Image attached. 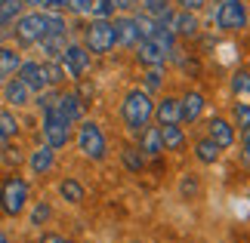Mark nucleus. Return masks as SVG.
<instances>
[{
	"instance_id": "37998d69",
	"label": "nucleus",
	"mask_w": 250,
	"mask_h": 243,
	"mask_svg": "<svg viewBox=\"0 0 250 243\" xmlns=\"http://www.w3.org/2000/svg\"><path fill=\"white\" fill-rule=\"evenodd\" d=\"M22 3H31V6H41L43 0H22Z\"/></svg>"
},
{
	"instance_id": "f704fd0d",
	"label": "nucleus",
	"mask_w": 250,
	"mask_h": 243,
	"mask_svg": "<svg viewBox=\"0 0 250 243\" xmlns=\"http://www.w3.org/2000/svg\"><path fill=\"white\" fill-rule=\"evenodd\" d=\"M232 90H235V93H241V95L250 93V74H247V71H238V74L232 77Z\"/></svg>"
},
{
	"instance_id": "aec40b11",
	"label": "nucleus",
	"mask_w": 250,
	"mask_h": 243,
	"mask_svg": "<svg viewBox=\"0 0 250 243\" xmlns=\"http://www.w3.org/2000/svg\"><path fill=\"white\" fill-rule=\"evenodd\" d=\"M158 130H161V145H164V151H179L182 145H186L182 126H158Z\"/></svg>"
},
{
	"instance_id": "ea45409f",
	"label": "nucleus",
	"mask_w": 250,
	"mask_h": 243,
	"mask_svg": "<svg viewBox=\"0 0 250 243\" xmlns=\"http://www.w3.org/2000/svg\"><path fill=\"white\" fill-rule=\"evenodd\" d=\"M41 6H46V9H68V0H43Z\"/></svg>"
},
{
	"instance_id": "6ab92c4d",
	"label": "nucleus",
	"mask_w": 250,
	"mask_h": 243,
	"mask_svg": "<svg viewBox=\"0 0 250 243\" xmlns=\"http://www.w3.org/2000/svg\"><path fill=\"white\" fill-rule=\"evenodd\" d=\"M28 167H31L34 176H43V172H50V167H53V148H50V145H43V148L31 151V157H28Z\"/></svg>"
},
{
	"instance_id": "2eb2a0df",
	"label": "nucleus",
	"mask_w": 250,
	"mask_h": 243,
	"mask_svg": "<svg viewBox=\"0 0 250 243\" xmlns=\"http://www.w3.org/2000/svg\"><path fill=\"white\" fill-rule=\"evenodd\" d=\"M155 117L161 126H179L182 123V111H179V99H164L155 105Z\"/></svg>"
},
{
	"instance_id": "9d476101",
	"label": "nucleus",
	"mask_w": 250,
	"mask_h": 243,
	"mask_svg": "<svg viewBox=\"0 0 250 243\" xmlns=\"http://www.w3.org/2000/svg\"><path fill=\"white\" fill-rule=\"evenodd\" d=\"M16 74H19V80H22L31 93H43L46 86H50V83H46V74H43V65L41 62H22Z\"/></svg>"
},
{
	"instance_id": "c9c22d12",
	"label": "nucleus",
	"mask_w": 250,
	"mask_h": 243,
	"mask_svg": "<svg viewBox=\"0 0 250 243\" xmlns=\"http://www.w3.org/2000/svg\"><path fill=\"white\" fill-rule=\"evenodd\" d=\"M68 9H71V13H78V16H90L93 0H68Z\"/></svg>"
},
{
	"instance_id": "4c0bfd02",
	"label": "nucleus",
	"mask_w": 250,
	"mask_h": 243,
	"mask_svg": "<svg viewBox=\"0 0 250 243\" xmlns=\"http://www.w3.org/2000/svg\"><path fill=\"white\" fill-rule=\"evenodd\" d=\"M111 3H114V9H124V13H127V9L139 6V0H111Z\"/></svg>"
},
{
	"instance_id": "393cba45",
	"label": "nucleus",
	"mask_w": 250,
	"mask_h": 243,
	"mask_svg": "<svg viewBox=\"0 0 250 243\" xmlns=\"http://www.w3.org/2000/svg\"><path fill=\"white\" fill-rule=\"evenodd\" d=\"M59 194H62V200H68V203H81L83 200V185L78 179H65L59 185Z\"/></svg>"
},
{
	"instance_id": "412c9836",
	"label": "nucleus",
	"mask_w": 250,
	"mask_h": 243,
	"mask_svg": "<svg viewBox=\"0 0 250 243\" xmlns=\"http://www.w3.org/2000/svg\"><path fill=\"white\" fill-rule=\"evenodd\" d=\"M65 34H43L41 37V50L50 56V59H62V53H65Z\"/></svg>"
},
{
	"instance_id": "9b49d317",
	"label": "nucleus",
	"mask_w": 250,
	"mask_h": 243,
	"mask_svg": "<svg viewBox=\"0 0 250 243\" xmlns=\"http://www.w3.org/2000/svg\"><path fill=\"white\" fill-rule=\"evenodd\" d=\"M111 28H114V43H121V46H136L139 43V31H136L133 16H114Z\"/></svg>"
},
{
	"instance_id": "a19ab883",
	"label": "nucleus",
	"mask_w": 250,
	"mask_h": 243,
	"mask_svg": "<svg viewBox=\"0 0 250 243\" xmlns=\"http://www.w3.org/2000/svg\"><path fill=\"white\" fill-rule=\"evenodd\" d=\"M41 243H71V240L68 237H59V234H43Z\"/></svg>"
},
{
	"instance_id": "79ce46f5",
	"label": "nucleus",
	"mask_w": 250,
	"mask_h": 243,
	"mask_svg": "<svg viewBox=\"0 0 250 243\" xmlns=\"http://www.w3.org/2000/svg\"><path fill=\"white\" fill-rule=\"evenodd\" d=\"M241 148H244V157L250 160V130H244V142H241Z\"/></svg>"
},
{
	"instance_id": "2f4dec72",
	"label": "nucleus",
	"mask_w": 250,
	"mask_h": 243,
	"mask_svg": "<svg viewBox=\"0 0 250 243\" xmlns=\"http://www.w3.org/2000/svg\"><path fill=\"white\" fill-rule=\"evenodd\" d=\"M142 9H146L148 16H161L164 13V9H170V0H142Z\"/></svg>"
},
{
	"instance_id": "dca6fc26",
	"label": "nucleus",
	"mask_w": 250,
	"mask_h": 243,
	"mask_svg": "<svg viewBox=\"0 0 250 243\" xmlns=\"http://www.w3.org/2000/svg\"><path fill=\"white\" fill-rule=\"evenodd\" d=\"M179 111H182V120H186V123H195L201 117V111H204V95H201L198 90L186 93L179 99Z\"/></svg>"
},
{
	"instance_id": "39448f33",
	"label": "nucleus",
	"mask_w": 250,
	"mask_h": 243,
	"mask_svg": "<svg viewBox=\"0 0 250 243\" xmlns=\"http://www.w3.org/2000/svg\"><path fill=\"white\" fill-rule=\"evenodd\" d=\"M13 34H16V40L22 46L41 43V37L46 34V13H25V16H19Z\"/></svg>"
},
{
	"instance_id": "f257e3e1",
	"label": "nucleus",
	"mask_w": 250,
	"mask_h": 243,
	"mask_svg": "<svg viewBox=\"0 0 250 243\" xmlns=\"http://www.w3.org/2000/svg\"><path fill=\"white\" fill-rule=\"evenodd\" d=\"M121 117L130 126V132H142L148 126V120L155 117V102L146 90H133L127 93V99L121 105Z\"/></svg>"
},
{
	"instance_id": "423d86ee",
	"label": "nucleus",
	"mask_w": 250,
	"mask_h": 243,
	"mask_svg": "<svg viewBox=\"0 0 250 243\" xmlns=\"http://www.w3.org/2000/svg\"><path fill=\"white\" fill-rule=\"evenodd\" d=\"M78 148H81L83 157H90V160H102L105 157V135L99 130V123L83 120L78 126Z\"/></svg>"
},
{
	"instance_id": "c756f323",
	"label": "nucleus",
	"mask_w": 250,
	"mask_h": 243,
	"mask_svg": "<svg viewBox=\"0 0 250 243\" xmlns=\"http://www.w3.org/2000/svg\"><path fill=\"white\" fill-rule=\"evenodd\" d=\"M111 13H114V3H111V0H93L90 16H96V19H108Z\"/></svg>"
},
{
	"instance_id": "6e6552de",
	"label": "nucleus",
	"mask_w": 250,
	"mask_h": 243,
	"mask_svg": "<svg viewBox=\"0 0 250 243\" xmlns=\"http://www.w3.org/2000/svg\"><path fill=\"white\" fill-rule=\"evenodd\" d=\"M62 68L68 77H83L86 71H90V53H86V46H78V43H68L62 53Z\"/></svg>"
},
{
	"instance_id": "c85d7f7f",
	"label": "nucleus",
	"mask_w": 250,
	"mask_h": 243,
	"mask_svg": "<svg viewBox=\"0 0 250 243\" xmlns=\"http://www.w3.org/2000/svg\"><path fill=\"white\" fill-rule=\"evenodd\" d=\"M0 132H3L6 139H13V135L19 132V120L9 111H0Z\"/></svg>"
},
{
	"instance_id": "f8f14e48",
	"label": "nucleus",
	"mask_w": 250,
	"mask_h": 243,
	"mask_svg": "<svg viewBox=\"0 0 250 243\" xmlns=\"http://www.w3.org/2000/svg\"><path fill=\"white\" fill-rule=\"evenodd\" d=\"M31 90L19 80V77H13V80H3V99H6V105H13V108H22V105H28L31 102Z\"/></svg>"
},
{
	"instance_id": "58836bf2",
	"label": "nucleus",
	"mask_w": 250,
	"mask_h": 243,
	"mask_svg": "<svg viewBox=\"0 0 250 243\" xmlns=\"http://www.w3.org/2000/svg\"><path fill=\"white\" fill-rule=\"evenodd\" d=\"M182 9H188V13H198L201 6H204V0H179Z\"/></svg>"
},
{
	"instance_id": "b1692460",
	"label": "nucleus",
	"mask_w": 250,
	"mask_h": 243,
	"mask_svg": "<svg viewBox=\"0 0 250 243\" xmlns=\"http://www.w3.org/2000/svg\"><path fill=\"white\" fill-rule=\"evenodd\" d=\"M133 22H136V31H139V40H151L158 31V19L148 16V13H136L133 16Z\"/></svg>"
},
{
	"instance_id": "a211bd4d",
	"label": "nucleus",
	"mask_w": 250,
	"mask_h": 243,
	"mask_svg": "<svg viewBox=\"0 0 250 243\" xmlns=\"http://www.w3.org/2000/svg\"><path fill=\"white\" fill-rule=\"evenodd\" d=\"M56 108H59V114L65 120H81V114H83V102L78 99V95L74 93H65V95H59V99H56Z\"/></svg>"
},
{
	"instance_id": "7ed1b4c3",
	"label": "nucleus",
	"mask_w": 250,
	"mask_h": 243,
	"mask_svg": "<svg viewBox=\"0 0 250 243\" xmlns=\"http://www.w3.org/2000/svg\"><path fill=\"white\" fill-rule=\"evenodd\" d=\"M25 206H28V182L19 176H9L0 185V209L6 216H19Z\"/></svg>"
},
{
	"instance_id": "72a5a7b5",
	"label": "nucleus",
	"mask_w": 250,
	"mask_h": 243,
	"mask_svg": "<svg viewBox=\"0 0 250 243\" xmlns=\"http://www.w3.org/2000/svg\"><path fill=\"white\" fill-rule=\"evenodd\" d=\"M161 83H164V71H161V68H148V74H146V93L148 90H158Z\"/></svg>"
},
{
	"instance_id": "a878e982",
	"label": "nucleus",
	"mask_w": 250,
	"mask_h": 243,
	"mask_svg": "<svg viewBox=\"0 0 250 243\" xmlns=\"http://www.w3.org/2000/svg\"><path fill=\"white\" fill-rule=\"evenodd\" d=\"M22 0H0V25H9L22 16Z\"/></svg>"
},
{
	"instance_id": "0eeeda50",
	"label": "nucleus",
	"mask_w": 250,
	"mask_h": 243,
	"mask_svg": "<svg viewBox=\"0 0 250 243\" xmlns=\"http://www.w3.org/2000/svg\"><path fill=\"white\" fill-rule=\"evenodd\" d=\"M247 25V3L244 0H223L216 6V28L219 31H241Z\"/></svg>"
},
{
	"instance_id": "bb28decb",
	"label": "nucleus",
	"mask_w": 250,
	"mask_h": 243,
	"mask_svg": "<svg viewBox=\"0 0 250 243\" xmlns=\"http://www.w3.org/2000/svg\"><path fill=\"white\" fill-rule=\"evenodd\" d=\"M43 74H46V83H50V86L65 83V68H62V62H56V59L43 65Z\"/></svg>"
},
{
	"instance_id": "cd10ccee",
	"label": "nucleus",
	"mask_w": 250,
	"mask_h": 243,
	"mask_svg": "<svg viewBox=\"0 0 250 243\" xmlns=\"http://www.w3.org/2000/svg\"><path fill=\"white\" fill-rule=\"evenodd\" d=\"M46 34H68V25L59 13H46Z\"/></svg>"
},
{
	"instance_id": "c03bdc74",
	"label": "nucleus",
	"mask_w": 250,
	"mask_h": 243,
	"mask_svg": "<svg viewBox=\"0 0 250 243\" xmlns=\"http://www.w3.org/2000/svg\"><path fill=\"white\" fill-rule=\"evenodd\" d=\"M0 243H13V240H9V237L3 234V231H0Z\"/></svg>"
},
{
	"instance_id": "20e7f679",
	"label": "nucleus",
	"mask_w": 250,
	"mask_h": 243,
	"mask_svg": "<svg viewBox=\"0 0 250 243\" xmlns=\"http://www.w3.org/2000/svg\"><path fill=\"white\" fill-rule=\"evenodd\" d=\"M83 43H86V53H96V56H105L114 46V28H111V19H93L83 31Z\"/></svg>"
},
{
	"instance_id": "e433bc0d",
	"label": "nucleus",
	"mask_w": 250,
	"mask_h": 243,
	"mask_svg": "<svg viewBox=\"0 0 250 243\" xmlns=\"http://www.w3.org/2000/svg\"><path fill=\"white\" fill-rule=\"evenodd\" d=\"M46 219H50V206H46V203H37L34 212H31V222H34V225H41V222H46Z\"/></svg>"
},
{
	"instance_id": "4468645a",
	"label": "nucleus",
	"mask_w": 250,
	"mask_h": 243,
	"mask_svg": "<svg viewBox=\"0 0 250 243\" xmlns=\"http://www.w3.org/2000/svg\"><path fill=\"white\" fill-rule=\"evenodd\" d=\"M207 139H213L219 148H229V145L235 142V126L229 120H223V117H213L207 123Z\"/></svg>"
},
{
	"instance_id": "4be33fe9",
	"label": "nucleus",
	"mask_w": 250,
	"mask_h": 243,
	"mask_svg": "<svg viewBox=\"0 0 250 243\" xmlns=\"http://www.w3.org/2000/svg\"><path fill=\"white\" fill-rule=\"evenodd\" d=\"M19 65H22V56H19L13 46H0V74H3V77L16 74Z\"/></svg>"
},
{
	"instance_id": "5701e85b",
	"label": "nucleus",
	"mask_w": 250,
	"mask_h": 243,
	"mask_svg": "<svg viewBox=\"0 0 250 243\" xmlns=\"http://www.w3.org/2000/svg\"><path fill=\"white\" fill-rule=\"evenodd\" d=\"M219 145L213 142V139H201L198 145H195V157L201 160V163H216L219 160Z\"/></svg>"
},
{
	"instance_id": "a18cd8bd",
	"label": "nucleus",
	"mask_w": 250,
	"mask_h": 243,
	"mask_svg": "<svg viewBox=\"0 0 250 243\" xmlns=\"http://www.w3.org/2000/svg\"><path fill=\"white\" fill-rule=\"evenodd\" d=\"M0 148H6V135L3 132H0Z\"/></svg>"
},
{
	"instance_id": "f03ea898",
	"label": "nucleus",
	"mask_w": 250,
	"mask_h": 243,
	"mask_svg": "<svg viewBox=\"0 0 250 243\" xmlns=\"http://www.w3.org/2000/svg\"><path fill=\"white\" fill-rule=\"evenodd\" d=\"M59 99V95H56ZM43 139L46 145L56 151V148H65V145L71 142V120H65L59 108H56V102L50 108H43Z\"/></svg>"
},
{
	"instance_id": "473e14b6",
	"label": "nucleus",
	"mask_w": 250,
	"mask_h": 243,
	"mask_svg": "<svg viewBox=\"0 0 250 243\" xmlns=\"http://www.w3.org/2000/svg\"><path fill=\"white\" fill-rule=\"evenodd\" d=\"M235 123L241 126V130H250V105H244V102L235 105Z\"/></svg>"
},
{
	"instance_id": "ddd939ff",
	"label": "nucleus",
	"mask_w": 250,
	"mask_h": 243,
	"mask_svg": "<svg viewBox=\"0 0 250 243\" xmlns=\"http://www.w3.org/2000/svg\"><path fill=\"white\" fill-rule=\"evenodd\" d=\"M198 16L188 13V9H179V13H173V22H170V31L176 37H195L198 34Z\"/></svg>"
},
{
	"instance_id": "49530a36",
	"label": "nucleus",
	"mask_w": 250,
	"mask_h": 243,
	"mask_svg": "<svg viewBox=\"0 0 250 243\" xmlns=\"http://www.w3.org/2000/svg\"><path fill=\"white\" fill-rule=\"evenodd\" d=\"M0 90H3V74H0Z\"/></svg>"
},
{
	"instance_id": "1a4fd4ad",
	"label": "nucleus",
	"mask_w": 250,
	"mask_h": 243,
	"mask_svg": "<svg viewBox=\"0 0 250 243\" xmlns=\"http://www.w3.org/2000/svg\"><path fill=\"white\" fill-rule=\"evenodd\" d=\"M136 59L146 68H164V62L170 59V53L158 40H139L136 43Z\"/></svg>"
},
{
	"instance_id": "7c9ffc66",
	"label": "nucleus",
	"mask_w": 250,
	"mask_h": 243,
	"mask_svg": "<svg viewBox=\"0 0 250 243\" xmlns=\"http://www.w3.org/2000/svg\"><path fill=\"white\" fill-rule=\"evenodd\" d=\"M124 163H127V169L139 172V169H142V154H139L136 148H124Z\"/></svg>"
},
{
	"instance_id": "f3484780",
	"label": "nucleus",
	"mask_w": 250,
	"mask_h": 243,
	"mask_svg": "<svg viewBox=\"0 0 250 243\" xmlns=\"http://www.w3.org/2000/svg\"><path fill=\"white\" fill-rule=\"evenodd\" d=\"M139 151L146 154V157H161L164 154V145H161V130L158 126H146L142 130V135H139Z\"/></svg>"
}]
</instances>
